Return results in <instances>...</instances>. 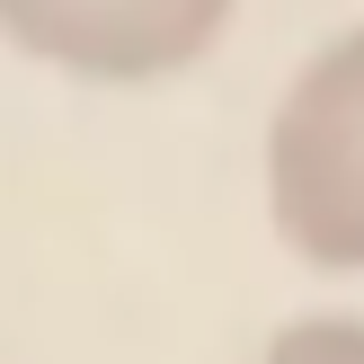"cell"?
Listing matches in <instances>:
<instances>
[{"label":"cell","instance_id":"obj_1","mask_svg":"<svg viewBox=\"0 0 364 364\" xmlns=\"http://www.w3.org/2000/svg\"><path fill=\"white\" fill-rule=\"evenodd\" d=\"M267 223L320 276H364V27L320 45L267 116Z\"/></svg>","mask_w":364,"mask_h":364},{"label":"cell","instance_id":"obj_2","mask_svg":"<svg viewBox=\"0 0 364 364\" xmlns=\"http://www.w3.org/2000/svg\"><path fill=\"white\" fill-rule=\"evenodd\" d=\"M240 0H0V36L89 89H160L231 36Z\"/></svg>","mask_w":364,"mask_h":364},{"label":"cell","instance_id":"obj_3","mask_svg":"<svg viewBox=\"0 0 364 364\" xmlns=\"http://www.w3.org/2000/svg\"><path fill=\"white\" fill-rule=\"evenodd\" d=\"M258 364H364V320L355 311H311V320H284L267 338Z\"/></svg>","mask_w":364,"mask_h":364}]
</instances>
